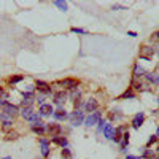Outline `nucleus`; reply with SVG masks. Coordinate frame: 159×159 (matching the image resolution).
Returning a JSON list of instances; mask_svg holds the SVG:
<instances>
[{
    "mask_svg": "<svg viewBox=\"0 0 159 159\" xmlns=\"http://www.w3.org/2000/svg\"><path fill=\"white\" fill-rule=\"evenodd\" d=\"M130 88L134 89L135 92H139V91H140V92H143V91H147V89H148V88H147V83L140 81V80H135V78L132 80V86H130Z\"/></svg>",
    "mask_w": 159,
    "mask_h": 159,
    "instance_id": "obj_19",
    "label": "nucleus"
},
{
    "mask_svg": "<svg viewBox=\"0 0 159 159\" xmlns=\"http://www.w3.org/2000/svg\"><path fill=\"white\" fill-rule=\"evenodd\" d=\"M34 113H35V111H34V108H32V107H22V108L19 110V115L25 119V121H27V119H29Z\"/></svg>",
    "mask_w": 159,
    "mask_h": 159,
    "instance_id": "obj_22",
    "label": "nucleus"
},
{
    "mask_svg": "<svg viewBox=\"0 0 159 159\" xmlns=\"http://www.w3.org/2000/svg\"><path fill=\"white\" fill-rule=\"evenodd\" d=\"M151 40H153V42H154V40H159V30H156V32L151 34Z\"/></svg>",
    "mask_w": 159,
    "mask_h": 159,
    "instance_id": "obj_36",
    "label": "nucleus"
},
{
    "mask_svg": "<svg viewBox=\"0 0 159 159\" xmlns=\"http://www.w3.org/2000/svg\"><path fill=\"white\" fill-rule=\"evenodd\" d=\"M105 124H107V121H105V119L102 118L100 121L97 123V132H102V130H103V127H105Z\"/></svg>",
    "mask_w": 159,
    "mask_h": 159,
    "instance_id": "obj_33",
    "label": "nucleus"
},
{
    "mask_svg": "<svg viewBox=\"0 0 159 159\" xmlns=\"http://www.w3.org/2000/svg\"><path fill=\"white\" fill-rule=\"evenodd\" d=\"M143 123H145V113L143 111L135 113L134 118H132V121H130V124H132V127H134V129H140L143 126Z\"/></svg>",
    "mask_w": 159,
    "mask_h": 159,
    "instance_id": "obj_12",
    "label": "nucleus"
},
{
    "mask_svg": "<svg viewBox=\"0 0 159 159\" xmlns=\"http://www.w3.org/2000/svg\"><path fill=\"white\" fill-rule=\"evenodd\" d=\"M126 159H142V157L135 156V154H126Z\"/></svg>",
    "mask_w": 159,
    "mask_h": 159,
    "instance_id": "obj_37",
    "label": "nucleus"
},
{
    "mask_svg": "<svg viewBox=\"0 0 159 159\" xmlns=\"http://www.w3.org/2000/svg\"><path fill=\"white\" fill-rule=\"evenodd\" d=\"M56 84H59V86L64 88V89H70V91H73V89H78L80 81H78V80H75V78H65V80H61V81H57Z\"/></svg>",
    "mask_w": 159,
    "mask_h": 159,
    "instance_id": "obj_7",
    "label": "nucleus"
},
{
    "mask_svg": "<svg viewBox=\"0 0 159 159\" xmlns=\"http://www.w3.org/2000/svg\"><path fill=\"white\" fill-rule=\"evenodd\" d=\"M52 113H54V105H51V103H43L42 107H38L40 118H49L52 116Z\"/></svg>",
    "mask_w": 159,
    "mask_h": 159,
    "instance_id": "obj_10",
    "label": "nucleus"
},
{
    "mask_svg": "<svg viewBox=\"0 0 159 159\" xmlns=\"http://www.w3.org/2000/svg\"><path fill=\"white\" fill-rule=\"evenodd\" d=\"M35 92H27V91H25V92H22V94H21V108L22 107H32V105L35 103Z\"/></svg>",
    "mask_w": 159,
    "mask_h": 159,
    "instance_id": "obj_8",
    "label": "nucleus"
},
{
    "mask_svg": "<svg viewBox=\"0 0 159 159\" xmlns=\"http://www.w3.org/2000/svg\"><path fill=\"white\" fill-rule=\"evenodd\" d=\"M100 119H102V111H94V113H89L86 118H84V126L86 127H92V126H96L99 121H100Z\"/></svg>",
    "mask_w": 159,
    "mask_h": 159,
    "instance_id": "obj_6",
    "label": "nucleus"
},
{
    "mask_svg": "<svg viewBox=\"0 0 159 159\" xmlns=\"http://www.w3.org/2000/svg\"><path fill=\"white\" fill-rule=\"evenodd\" d=\"M154 159H159V153H157V154H156V157H154Z\"/></svg>",
    "mask_w": 159,
    "mask_h": 159,
    "instance_id": "obj_42",
    "label": "nucleus"
},
{
    "mask_svg": "<svg viewBox=\"0 0 159 159\" xmlns=\"http://www.w3.org/2000/svg\"><path fill=\"white\" fill-rule=\"evenodd\" d=\"M0 126H2L3 129H11L13 126H15V118H11V116L0 111Z\"/></svg>",
    "mask_w": 159,
    "mask_h": 159,
    "instance_id": "obj_11",
    "label": "nucleus"
},
{
    "mask_svg": "<svg viewBox=\"0 0 159 159\" xmlns=\"http://www.w3.org/2000/svg\"><path fill=\"white\" fill-rule=\"evenodd\" d=\"M159 142V137L157 135H151L150 139H148V142H147V148H150L151 145H154V143H157Z\"/></svg>",
    "mask_w": 159,
    "mask_h": 159,
    "instance_id": "obj_31",
    "label": "nucleus"
},
{
    "mask_svg": "<svg viewBox=\"0 0 159 159\" xmlns=\"http://www.w3.org/2000/svg\"><path fill=\"white\" fill-rule=\"evenodd\" d=\"M111 10H116V11H123V10H127L126 7H123V5H113L111 7Z\"/></svg>",
    "mask_w": 159,
    "mask_h": 159,
    "instance_id": "obj_35",
    "label": "nucleus"
},
{
    "mask_svg": "<svg viewBox=\"0 0 159 159\" xmlns=\"http://www.w3.org/2000/svg\"><path fill=\"white\" fill-rule=\"evenodd\" d=\"M119 118H123V115L119 113V110H111L110 111V119L113 121V119H119Z\"/></svg>",
    "mask_w": 159,
    "mask_h": 159,
    "instance_id": "obj_29",
    "label": "nucleus"
},
{
    "mask_svg": "<svg viewBox=\"0 0 159 159\" xmlns=\"http://www.w3.org/2000/svg\"><path fill=\"white\" fill-rule=\"evenodd\" d=\"M118 99H119V100H126V99H135V91L132 89V88H129V89H126V91H124V92H123V94L119 96Z\"/></svg>",
    "mask_w": 159,
    "mask_h": 159,
    "instance_id": "obj_23",
    "label": "nucleus"
},
{
    "mask_svg": "<svg viewBox=\"0 0 159 159\" xmlns=\"http://www.w3.org/2000/svg\"><path fill=\"white\" fill-rule=\"evenodd\" d=\"M51 143H54V145H59L61 148H69V140L59 135V137H51Z\"/></svg>",
    "mask_w": 159,
    "mask_h": 159,
    "instance_id": "obj_20",
    "label": "nucleus"
},
{
    "mask_svg": "<svg viewBox=\"0 0 159 159\" xmlns=\"http://www.w3.org/2000/svg\"><path fill=\"white\" fill-rule=\"evenodd\" d=\"M52 118L56 119V121H65V119H69V113L65 111V108H54V113H52Z\"/></svg>",
    "mask_w": 159,
    "mask_h": 159,
    "instance_id": "obj_14",
    "label": "nucleus"
},
{
    "mask_svg": "<svg viewBox=\"0 0 159 159\" xmlns=\"http://www.w3.org/2000/svg\"><path fill=\"white\" fill-rule=\"evenodd\" d=\"M34 86H35V91H38V94H42V96H45V97L54 94V91H52V86H51L49 83L43 81V80H37V81L34 83Z\"/></svg>",
    "mask_w": 159,
    "mask_h": 159,
    "instance_id": "obj_2",
    "label": "nucleus"
},
{
    "mask_svg": "<svg viewBox=\"0 0 159 159\" xmlns=\"http://www.w3.org/2000/svg\"><path fill=\"white\" fill-rule=\"evenodd\" d=\"M21 81H24V75H11V76L8 78V84H10V86H16V84L21 83Z\"/></svg>",
    "mask_w": 159,
    "mask_h": 159,
    "instance_id": "obj_24",
    "label": "nucleus"
},
{
    "mask_svg": "<svg viewBox=\"0 0 159 159\" xmlns=\"http://www.w3.org/2000/svg\"><path fill=\"white\" fill-rule=\"evenodd\" d=\"M62 157L64 159H72V151L69 148H62Z\"/></svg>",
    "mask_w": 159,
    "mask_h": 159,
    "instance_id": "obj_32",
    "label": "nucleus"
},
{
    "mask_svg": "<svg viewBox=\"0 0 159 159\" xmlns=\"http://www.w3.org/2000/svg\"><path fill=\"white\" fill-rule=\"evenodd\" d=\"M84 111L81 108H75L70 115H69V119H70V124L72 126H81L84 123Z\"/></svg>",
    "mask_w": 159,
    "mask_h": 159,
    "instance_id": "obj_3",
    "label": "nucleus"
},
{
    "mask_svg": "<svg viewBox=\"0 0 159 159\" xmlns=\"http://www.w3.org/2000/svg\"><path fill=\"white\" fill-rule=\"evenodd\" d=\"M132 73H134V78L135 80H140L142 76H145V73H147V70H145L142 65L137 62L135 65H134V70H132Z\"/></svg>",
    "mask_w": 159,
    "mask_h": 159,
    "instance_id": "obj_21",
    "label": "nucleus"
},
{
    "mask_svg": "<svg viewBox=\"0 0 159 159\" xmlns=\"http://www.w3.org/2000/svg\"><path fill=\"white\" fill-rule=\"evenodd\" d=\"M3 159H11V157H10V156H5V157H3Z\"/></svg>",
    "mask_w": 159,
    "mask_h": 159,
    "instance_id": "obj_41",
    "label": "nucleus"
},
{
    "mask_svg": "<svg viewBox=\"0 0 159 159\" xmlns=\"http://www.w3.org/2000/svg\"><path fill=\"white\" fill-rule=\"evenodd\" d=\"M45 130H46V134L51 135V137H59V135H62L64 127L59 123H48V124H45Z\"/></svg>",
    "mask_w": 159,
    "mask_h": 159,
    "instance_id": "obj_4",
    "label": "nucleus"
},
{
    "mask_svg": "<svg viewBox=\"0 0 159 159\" xmlns=\"http://www.w3.org/2000/svg\"><path fill=\"white\" fill-rule=\"evenodd\" d=\"M54 5L61 10V11H67V3H65V2H62V0H56V2H54Z\"/></svg>",
    "mask_w": 159,
    "mask_h": 159,
    "instance_id": "obj_27",
    "label": "nucleus"
},
{
    "mask_svg": "<svg viewBox=\"0 0 159 159\" xmlns=\"http://www.w3.org/2000/svg\"><path fill=\"white\" fill-rule=\"evenodd\" d=\"M127 130L126 126H119V127H115V135H113V140L115 143H121L123 140V135H124V132Z\"/></svg>",
    "mask_w": 159,
    "mask_h": 159,
    "instance_id": "obj_17",
    "label": "nucleus"
},
{
    "mask_svg": "<svg viewBox=\"0 0 159 159\" xmlns=\"http://www.w3.org/2000/svg\"><path fill=\"white\" fill-rule=\"evenodd\" d=\"M40 153H42V156L46 159L48 156H49V153H51V140L49 139H46V137H42L40 139Z\"/></svg>",
    "mask_w": 159,
    "mask_h": 159,
    "instance_id": "obj_9",
    "label": "nucleus"
},
{
    "mask_svg": "<svg viewBox=\"0 0 159 159\" xmlns=\"http://www.w3.org/2000/svg\"><path fill=\"white\" fill-rule=\"evenodd\" d=\"M19 110L21 108L18 107V105L11 103V102H8L5 99H0V111H2V113H5V115H8L11 118H16L19 115Z\"/></svg>",
    "mask_w": 159,
    "mask_h": 159,
    "instance_id": "obj_1",
    "label": "nucleus"
},
{
    "mask_svg": "<svg viewBox=\"0 0 159 159\" xmlns=\"http://www.w3.org/2000/svg\"><path fill=\"white\" fill-rule=\"evenodd\" d=\"M35 102L40 105V107H42L43 103H46V97H45V96H42V94H37V96H35Z\"/></svg>",
    "mask_w": 159,
    "mask_h": 159,
    "instance_id": "obj_28",
    "label": "nucleus"
},
{
    "mask_svg": "<svg viewBox=\"0 0 159 159\" xmlns=\"http://www.w3.org/2000/svg\"><path fill=\"white\" fill-rule=\"evenodd\" d=\"M3 94H5V89H3V86H0V99L3 97Z\"/></svg>",
    "mask_w": 159,
    "mask_h": 159,
    "instance_id": "obj_38",
    "label": "nucleus"
},
{
    "mask_svg": "<svg viewBox=\"0 0 159 159\" xmlns=\"http://www.w3.org/2000/svg\"><path fill=\"white\" fill-rule=\"evenodd\" d=\"M145 81L150 84H159V73L157 72H147L145 73Z\"/></svg>",
    "mask_w": 159,
    "mask_h": 159,
    "instance_id": "obj_16",
    "label": "nucleus"
},
{
    "mask_svg": "<svg viewBox=\"0 0 159 159\" xmlns=\"http://www.w3.org/2000/svg\"><path fill=\"white\" fill-rule=\"evenodd\" d=\"M18 137H19V134H18V132H15V130L7 132V140H16Z\"/></svg>",
    "mask_w": 159,
    "mask_h": 159,
    "instance_id": "obj_30",
    "label": "nucleus"
},
{
    "mask_svg": "<svg viewBox=\"0 0 159 159\" xmlns=\"http://www.w3.org/2000/svg\"><path fill=\"white\" fill-rule=\"evenodd\" d=\"M157 151H159V145H157Z\"/></svg>",
    "mask_w": 159,
    "mask_h": 159,
    "instance_id": "obj_43",
    "label": "nucleus"
},
{
    "mask_svg": "<svg viewBox=\"0 0 159 159\" xmlns=\"http://www.w3.org/2000/svg\"><path fill=\"white\" fill-rule=\"evenodd\" d=\"M153 54H154V48L153 46H142V49H140V59L150 61V57Z\"/></svg>",
    "mask_w": 159,
    "mask_h": 159,
    "instance_id": "obj_15",
    "label": "nucleus"
},
{
    "mask_svg": "<svg viewBox=\"0 0 159 159\" xmlns=\"http://www.w3.org/2000/svg\"><path fill=\"white\" fill-rule=\"evenodd\" d=\"M70 32H72V34H83V35H84V34H88V32H86L84 29H81V27H72V29H70Z\"/></svg>",
    "mask_w": 159,
    "mask_h": 159,
    "instance_id": "obj_34",
    "label": "nucleus"
},
{
    "mask_svg": "<svg viewBox=\"0 0 159 159\" xmlns=\"http://www.w3.org/2000/svg\"><path fill=\"white\" fill-rule=\"evenodd\" d=\"M51 97H52V105H56L57 108H62L64 103H65V100H67V97H69V94H67L65 91L61 89V91H56Z\"/></svg>",
    "mask_w": 159,
    "mask_h": 159,
    "instance_id": "obj_5",
    "label": "nucleus"
},
{
    "mask_svg": "<svg viewBox=\"0 0 159 159\" xmlns=\"http://www.w3.org/2000/svg\"><path fill=\"white\" fill-rule=\"evenodd\" d=\"M30 130L34 132V134H37L38 137H45V134H46L45 127H40V126H32V127H30Z\"/></svg>",
    "mask_w": 159,
    "mask_h": 159,
    "instance_id": "obj_26",
    "label": "nucleus"
},
{
    "mask_svg": "<svg viewBox=\"0 0 159 159\" xmlns=\"http://www.w3.org/2000/svg\"><path fill=\"white\" fill-rule=\"evenodd\" d=\"M102 132H103V137H105V139L113 140V135H115V126H113L111 123H107Z\"/></svg>",
    "mask_w": 159,
    "mask_h": 159,
    "instance_id": "obj_18",
    "label": "nucleus"
},
{
    "mask_svg": "<svg viewBox=\"0 0 159 159\" xmlns=\"http://www.w3.org/2000/svg\"><path fill=\"white\" fill-rule=\"evenodd\" d=\"M154 135H157V137H159V127H157V130H156V134H154Z\"/></svg>",
    "mask_w": 159,
    "mask_h": 159,
    "instance_id": "obj_40",
    "label": "nucleus"
},
{
    "mask_svg": "<svg viewBox=\"0 0 159 159\" xmlns=\"http://www.w3.org/2000/svg\"><path fill=\"white\" fill-rule=\"evenodd\" d=\"M157 102H159V97H157Z\"/></svg>",
    "mask_w": 159,
    "mask_h": 159,
    "instance_id": "obj_44",
    "label": "nucleus"
},
{
    "mask_svg": "<svg viewBox=\"0 0 159 159\" xmlns=\"http://www.w3.org/2000/svg\"><path fill=\"white\" fill-rule=\"evenodd\" d=\"M84 111H88V113H94V111H97L99 110V102L96 100V99H88L86 100V103H84Z\"/></svg>",
    "mask_w": 159,
    "mask_h": 159,
    "instance_id": "obj_13",
    "label": "nucleus"
},
{
    "mask_svg": "<svg viewBox=\"0 0 159 159\" xmlns=\"http://www.w3.org/2000/svg\"><path fill=\"white\" fill-rule=\"evenodd\" d=\"M140 157H142V159H154V157H156V153H154L153 150H150V148H145Z\"/></svg>",
    "mask_w": 159,
    "mask_h": 159,
    "instance_id": "obj_25",
    "label": "nucleus"
},
{
    "mask_svg": "<svg viewBox=\"0 0 159 159\" xmlns=\"http://www.w3.org/2000/svg\"><path fill=\"white\" fill-rule=\"evenodd\" d=\"M127 35H129V37H132V38H135V37H137V34H135V32H127Z\"/></svg>",
    "mask_w": 159,
    "mask_h": 159,
    "instance_id": "obj_39",
    "label": "nucleus"
}]
</instances>
